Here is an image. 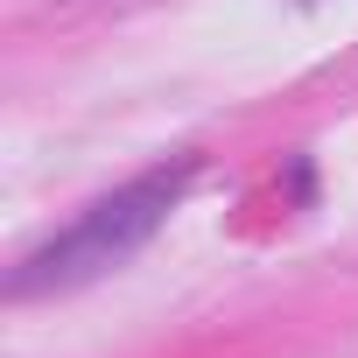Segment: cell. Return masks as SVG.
<instances>
[{
  "instance_id": "6da1fadb",
  "label": "cell",
  "mask_w": 358,
  "mask_h": 358,
  "mask_svg": "<svg viewBox=\"0 0 358 358\" xmlns=\"http://www.w3.org/2000/svg\"><path fill=\"white\" fill-rule=\"evenodd\" d=\"M183 183H190V169L176 162V169H155V176H141V183L99 197L78 225H64L50 246H36V253L8 274V295L29 302V295H64V288H85V281L113 274L120 260H134V253L162 232V218L176 211Z\"/></svg>"
}]
</instances>
